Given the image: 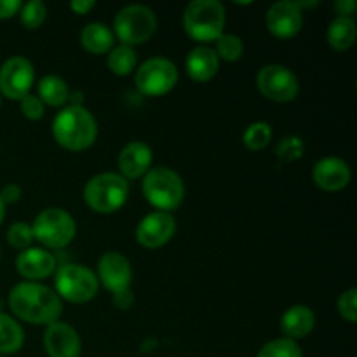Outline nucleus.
<instances>
[{"label":"nucleus","instance_id":"nucleus-1","mask_svg":"<svg viewBox=\"0 0 357 357\" xmlns=\"http://www.w3.org/2000/svg\"><path fill=\"white\" fill-rule=\"evenodd\" d=\"M10 312L17 319L37 326H49L59 321L63 314V300L54 289L40 282H17L9 291Z\"/></svg>","mask_w":357,"mask_h":357},{"label":"nucleus","instance_id":"nucleus-2","mask_svg":"<svg viewBox=\"0 0 357 357\" xmlns=\"http://www.w3.org/2000/svg\"><path fill=\"white\" fill-rule=\"evenodd\" d=\"M52 136L56 143L70 152L91 149L98 138V122L87 108L66 105L52 121Z\"/></svg>","mask_w":357,"mask_h":357},{"label":"nucleus","instance_id":"nucleus-3","mask_svg":"<svg viewBox=\"0 0 357 357\" xmlns=\"http://www.w3.org/2000/svg\"><path fill=\"white\" fill-rule=\"evenodd\" d=\"M225 7L218 0H194L185 7L183 30L192 40L216 42L225 28Z\"/></svg>","mask_w":357,"mask_h":357},{"label":"nucleus","instance_id":"nucleus-4","mask_svg":"<svg viewBox=\"0 0 357 357\" xmlns=\"http://www.w3.org/2000/svg\"><path fill=\"white\" fill-rule=\"evenodd\" d=\"M142 192L146 202L157 211L171 213L181 206L185 199V183L176 171L169 167H152L143 176Z\"/></svg>","mask_w":357,"mask_h":357},{"label":"nucleus","instance_id":"nucleus-5","mask_svg":"<svg viewBox=\"0 0 357 357\" xmlns=\"http://www.w3.org/2000/svg\"><path fill=\"white\" fill-rule=\"evenodd\" d=\"M129 197V181L119 173H100L84 187L87 208L100 215H112L126 204Z\"/></svg>","mask_w":357,"mask_h":357},{"label":"nucleus","instance_id":"nucleus-6","mask_svg":"<svg viewBox=\"0 0 357 357\" xmlns=\"http://www.w3.org/2000/svg\"><path fill=\"white\" fill-rule=\"evenodd\" d=\"M33 241L45 250H63L73 241L77 225L73 216L61 208H45L35 216L31 223Z\"/></svg>","mask_w":357,"mask_h":357},{"label":"nucleus","instance_id":"nucleus-7","mask_svg":"<svg viewBox=\"0 0 357 357\" xmlns=\"http://www.w3.org/2000/svg\"><path fill=\"white\" fill-rule=\"evenodd\" d=\"M100 282L96 274L86 265L66 264L56 268L54 291L70 303H87L98 295Z\"/></svg>","mask_w":357,"mask_h":357},{"label":"nucleus","instance_id":"nucleus-8","mask_svg":"<svg viewBox=\"0 0 357 357\" xmlns=\"http://www.w3.org/2000/svg\"><path fill=\"white\" fill-rule=\"evenodd\" d=\"M157 30V16L150 7L131 3L122 7L114 20V35L124 45L145 44Z\"/></svg>","mask_w":357,"mask_h":357},{"label":"nucleus","instance_id":"nucleus-9","mask_svg":"<svg viewBox=\"0 0 357 357\" xmlns=\"http://www.w3.org/2000/svg\"><path fill=\"white\" fill-rule=\"evenodd\" d=\"M178 77H180V73H178L176 65L171 59L155 56V58L146 59L136 70L135 84L136 89L143 96L159 98L171 93L176 87Z\"/></svg>","mask_w":357,"mask_h":357},{"label":"nucleus","instance_id":"nucleus-10","mask_svg":"<svg viewBox=\"0 0 357 357\" xmlns=\"http://www.w3.org/2000/svg\"><path fill=\"white\" fill-rule=\"evenodd\" d=\"M257 87L267 100L275 103H289L300 93V84L295 73L284 65L271 63L257 73Z\"/></svg>","mask_w":357,"mask_h":357},{"label":"nucleus","instance_id":"nucleus-11","mask_svg":"<svg viewBox=\"0 0 357 357\" xmlns=\"http://www.w3.org/2000/svg\"><path fill=\"white\" fill-rule=\"evenodd\" d=\"M35 84V68L24 56H13L0 66V96L21 101Z\"/></svg>","mask_w":357,"mask_h":357},{"label":"nucleus","instance_id":"nucleus-12","mask_svg":"<svg viewBox=\"0 0 357 357\" xmlns=\"http://www.w3.org/2000/svg\"><path fill=\"white\" fill-rule=\"evenodd\" d=\"M176 234V220L171 213L152 211L139 220L135 237L139 246L146 250H157L169 243Z\"/></svg>","mask_w":357,"mask_h":357},{"label":"nucleus","instance_id":"nucleus-13","mask_svg":"<svg viewBox=\"0 0 357 357\" xmlns=\"http://www.w3.org/2000/svg\"><path fill=\"white\" fill-rule=\"evenodd\" d=\"M265 23H267L268 33L281 40H288L302 31L303 10L295 0H279L268 7Z\"/></svg>","mask_w":357,"mask_h":357},{"label":"nucleus","instance_id":"nucleus-14","mask_svg":"<svg viewBox=\"0 0 357 357\" xmlns=\"http://www.w3.org/2000/svg\"><path fill=\"white\" fill-rule=\"evenodd\" d=\"M98 282L107 288L112 295L131 289L132 267L124 255L117 251L105 253L98 261Z\"/></svg>","mask_w":357,"mask_h":357},{"label":"nucleus","instance_id":"nucleus-15","mask_svg":"<svg viewBox=\"0 0 357 357\" xmlns=\"http://www.w3.org/2000/svg\"><path fill=\"white\" fill-rule=\"evenodd\" d=\"M44 349L49 357H80L82 340L73 326L56 321L45 326Z\"/></svg>","mask_w":357,"mask_h":357},{"label":"nucleus","instance_id":"nucleus-16","mask_svg":"<svg viewBox=\"0 0 357 357\" xmlns=\"http://www.w3.org/2000/svg\"><path fill=\"white\" fill-rule=\"evenodd\" d=\"M58 268V261L52 251L45 248H28L20 251L16 258V271L21 278L30 282H38L42 279H47Z\"/></svg>","mask_w":357,"mask_h":357},{"label":"nucleus","instance_id":"nucleus-17","mask_svg":"<svg viewBox=\"0 0 357 357\" xmlns=\"http://www.w3.org/2000/svg\"><path fill=\"white\" fill-rule=\"evenodd\" d=\"M152 149L143 142H131L119 153V174L124 180H138V178H143L152 169Z\"/></svg>","mask_w":357,"mask_h":357},{"label":"nucleus","instance_id":"nucleus-18","mask_svg":"<svg viewBox=\"0 0 357 357\" xmlns=\"http://www.w3.org/2000/svg\"><path fill=\"white\" fill-rule=\"evenodd\" d=\"M312 181L324 192H340L351 183V167L340 157H324L314 166Z\"/></svg>","mask_w":357,"mask_h":357},{"label":"nucleus","instance_id":"nucleus-19","mask_svg":"<svg viewBox=\"0 0 357 357\" xmlns=\"http://www.w3.org/2000/svg\"><path fill=\"white\" fill-rule=\"evenodd\" d=\"M185 70L194 82L204 84L215 79L220 70V59L215 49L209 45H197L192 49L185 59Z\"/></svg>","mask_w":357,"mask_h":357},{"label":"nucleus","instance_id":"nucleus-20","mask_svg":"<svg viewBox=\"0 0 357 357\" xmlns=\"http://www.w3.org/2000/svg\"><path fill=\"white\" fill-rule=\"evenodd\" d=\"M316 328V314L310 307L296 303L289 307L281 317V331L284 338L296 342L307 338Z\"/></svg>","mask_w":357,"mask_h":357},{"label":"nucleus","instance_id":"nucleus-21","mask_svg":"<svg viewBox=\"0 0 357 357\" xmlns=\"http://www.w3.org/2000/svg\"><path fill=\"white\" fill-rule=\"evenodd\" d=\"M115 35L105 23H89L80 31V44L91 54H107L114 49Z\"/></svg>","mask_w":357,"mask_h":357},{"label":"nucleus","instance_id":"nucleus-22","mask_svg":"<svg viewBox=\"0 0 357 357\" xmlns=\"http://www.w3.org/2000/svg\"><path fill=\"white\" fill-rule=\"evenodd\" d=\"M37 96L45 107L61 108L70 101L68 84L58 75H44L37 84Z\"/></svg>","mask_w":357,"mask_h":357},{"label":"nucleus","instance_id":"nucleus-23","mask_svg":"<svg viewBox=\"0 0 357 357\" xmlns=\"http://www.w3.org/2000/svg\"><path fill=\"white\" fill-rule=\"evenodd\" d=\"M357 26L354 17L337 16L326 30V42L335 51H347L354 45Z\"/></svg>","mask_w":357,"mask_h":357},{"label":"nucleus","instance_id":"nucleus-24","mask_svg":"<svg viewBox=\"0 0 357 357\" xmlns=\"http://www.w3.org/2000/svg\"><path fill=\"white\" fill-rule=\"evenodd\" d=\"M24 344V331L14 317L0 312V356L20 351Z\"/></svg>","mask_w":357,"mask_h":357},{"label":"nucleus","instance_id":"nucleus-25","mask_svg":"<svg viewBox=\"0 0 357 357\" xmlns=\"http://www.w3.org/2000/svg\"><path fill=\"white\" fill-rule=\"evenodd\" d=\"M136 63H138V54H136L135 47L124 44L112 49L107 56L108 70L117 77L131 75L136 68Z\"/></svg>","mask_w":357,"mask_h":357},{"label":"nucleus","instance_id":"nucleus-26","mask_svg":"<svg viewBox=\"0 0 357 357\" xmlns=\"http://www.w3.org/2000/svg\"><path fill=\"white\" fill-rule=\"evenodd\" d=\"M272 142V128L268 122L257 121L253 124L248 126L243 132V143L248 150L251 152H258L268 146Z\"/></svg>","mask_w":357,"mask_h":357},{"label":"nucleus","instance_id":"nucleus-27","mask_svg":"<svg viewBox=\"0 0 357 357\" xmlns=\"http://www.w3.org/2000/svg\"><path fill=\"white\" fill-rule=\"evenodd\" d=\"M215 44H216L215 52H216V56H218L220 61L236 63L243 58L244 42H243V38L237 37V35L222 33Z\"/></svg>","mask_w":357,"mask_h":357},{"label":"nucleus","instance_id":"nucleus-28","mask_svg":"<svg viewBox=\"0 0 357 357\" xmlns=\"http://www.w3.org/2000/svg\"><path fill=\"white\" fill-rule=\"evenodd\" d=\"M257 357H303V352L296 342L282 337L267 342L258 351Z\"/></svg>","mask_w":357,"mask_h":357},{"label":"nucleus","instance_id":"nucleus-29","mask_svg":"<svg viewBox=\"0 0 357 357\" xmlns=\"http://www.w3.org/2000/svg\"><path fill=\"white\" fill-rule=\"evenodd\" d=\"M47 17V7L42 0H30L20 9V21L26 30H37Z\"/></svg>","mask_w":357,"mask_h":357},{"label":"nucleus","instance_id":"nucleus-30","mask_svg":"<svg viewBox=\"0 0 357 357\" xmlns=\"http://www.w3.org/2000/svg\"><path fill=\"white\" fill-rule=\"evenodd\" d=\"M305 145L300 136H284L275 146V155L281 162H295L300 157H303Z\"/></svg>","mask_w":357,"mask_h":357},{"label":"nucleus","instance_id":"nucleus-31","mask_svg":"<svg viewBox=\"0 0 357 357\" xmlns=\"http://www.w3.org/2000/svg\"><path fill=\"white\" fill-rule=\"evenodd\" d=\"M7 243L16 250L23 251L31 248L33 243V232H31V225L26 222H14L7 230Z\"/></svg>","mask_w":357,"mask_h":357},{"label":"nucleus","instance_id":"nucleus-32","mask_svg":"<svg viewBox=\"0 0 357 357\" xmlns=\"http://www.w3.org/2000/svg\"><path fill=\"white\" fill-rule=\"evenodd\" d=\"M337 309L338 314L344 317L347 323L354 324L357 321V289L356 288H349L338 296L337 302Z\"/></svg>","mask_w":357,"mask_h":357},{"label":"nucleus","instance_id":"nucleus-33","mask_svg":"<svg viewBox=\"0 0 357 357\" xmlns=\"http://www.w3.org/2000/svg\"><path fill=\"white\" fill-rule=\"evenodd\" d=\"M20 110L28 121H40L45 114V105L38 100L37 94H26L20 101Z\"/></svg>","mask_w":357,"mask_h":357},{"label":"nucleus","instance_id":"nucleus-34","mask_svg":"<svg viewBox=\"0 0 357 357\" xmlns=\"http://www.w3.org/2000/svg\"><path fill=\"white\" fill-rule=\"evenodd\" d=\"M21 195H23V190H21L20 185H16V183L6 185V187L2 188V192H0V199H2V202L6 206L14 204V202L20 201Z\"/></svg>","mask_w":357,"mask_h":357},{"label":"nucleus","instance_id":"nucleus-35","mask_svg":"<svg viewBox=\"0 0 357 357\" xmlns=\"http://www.w3.org/2000/svg\"><path fill=\"white\" fill-rule=\"evenodd\" d=\"M23 3L20 0H0V20H10L13 16L20 14Z\"/></svg>","mask_w":357,"mask_h":357},{"label":"nucleus","instance_id":"nucleus-36","mask_svg":"<svg viewBox=\"0 0 357 357\" xmlns=\"http://www.w3.org/2000/svg\"><path fill=\"white\" fill-rule=\"evenodd\" d=\"M114 296V305L121 310L131 309L132 303H135V295L131 293V289H126V291L115 293Z\"/></svg>","mask_w":357,"mask_h":357},{"label":"nucleus","instance_id":"nucleus-37","mask_svg":"<svg viewBox=\"0 0 357 357\" xmlns=\"http://www.w3.org/2000/svg\"><path fill=\"white\" fill-rule=\"evenodd\" d=\"M356 9H357L356 0H337V2H335V10H337L338 16L352 17V14L356 13Z\"/></svg>","mask_w":357,"mask_h":357},{"label":"nucleus","instance_id":"nucleus-38","mask_svg":"<svg viewBox=\"0 0 357 357\" xmlns=\"http://www.w3.org/2000/svg\"><path fill=\"white\" fill-rule=\"evenodd\" d=\"M94 7H96L94 0H73V2H70V9L75 14H80V16H86Z\"/></svg>","mask_w":357,"mask_h":357},{"label":"nucleus","instance_id":"nucleus-39","mask_svg":"<svg viewBox=\"0 0 357 357\" xmlns=\"http://www.w3.org/2000/svg\"><path fill=\"white\" fill-rule=\"evenodd\" d=\"M3 218H6V204H3L2 199H0V223L3 222Z\"/></svg>","mask_w":357,"mask_h":357},{"label":"nucleus","instance_id":"nucleus-40","mask_svg":"<svg viewBox=\"0 0 357 357\" xmlns=\"http://www.w3.org/2000/svg\"><path fill=\"white\" fill-rule=\"evenodd\" d=\"M0 103H2V96H0Z\"/></svg>","mask_w":357,"mask_h":357},{"label":"nucleus","instance_id":"nucleus-41","mask_svg":"<svg viewBox=\"0 0 357 357\" xmlns=\"http://www.w3.org/2000/svg\"><path fill=\"white\" fill-rule=\"evenodd\" d=\"M0 357H6V356H0Z\"/></svg>","mask_w":357,"mask_h":357}]
</instances>
